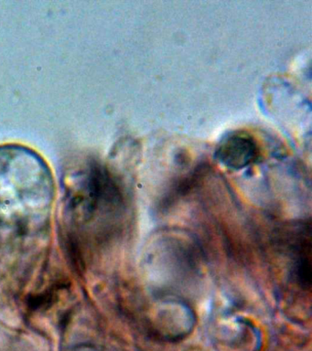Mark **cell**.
Instances as JSON below:
<instances>
[{"mask_svg": "<svg viewBox=\"0 0 312 351\" xmlns=\"http://www.w3.org/2000/svg\"><path fill=\"white\" fill-rule=\"evenodd\" d=\"M311 232L301 230V234L294 245V274L296 279L303 289L311 285Z\"/></svg>", "mask_w": 312, "mask_h": 351, "instance_id": "obj_2", "label": "cell"}, {"mask_svg": "<svg viewBox=\"0 0 312 351\" xmlns=\"http://www.w3.org/2000/svg\"><path fill=\"white\" fill-rule=\"evenodd\" d=\"M215 156L220 163L230 169H243L256 160L259 156V147L250 134L235 132L221 140Z\"/></svg>", "mask_w": 312, "mask_h": 351, "instance_id": "obj_1", "label": "cell"}]
</instances>
